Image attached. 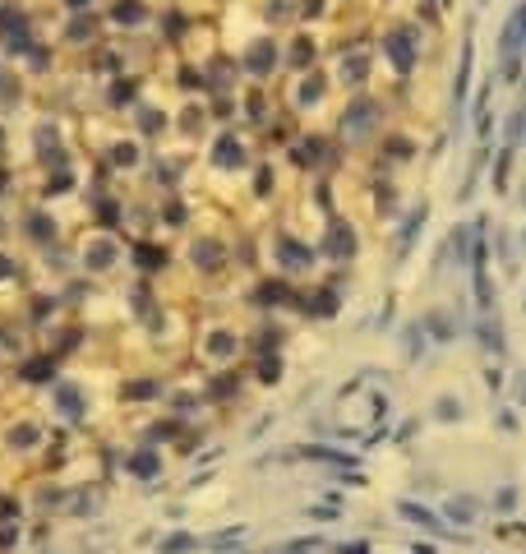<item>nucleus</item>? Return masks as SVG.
<instances>
[{
  "instance_id": "6",
  "label": "nucleus",
  "mask_w": 526,
  "mask_h": 554,
  "mask_svg": "<svg viewBox=\"0 0 526 554\" xmlns=\"http://www.w3.org/2000/svg\"><path fill=\"white\" fill-rule=\"evenodd\" d=\"M471 70H475V46H471V37H466L462 61H457V79H453V106L466 102V83H471Z\"/></svg>"
},
{
  "instance_id": "7",
  "label": "nucleus",
  "mask_w": 526,
  "mask_h": 554,
  "mask_svg": "<svg viewBox=\"0 0 526 554\" xmlns=\"http://www.w3.org/2000/svg\"><path fill=\"white\" fill-rule=\"evenodd\" d=\"M328 255H333V259H351V255H356V236H351V227H346V222H333V231H328Z\"/></svg>"
},
{
  "instance_id": "14",
  "label": "nucleus",
  "mask_w": 526,
  "mask_h": 554,
  "mask_svg": "<svg viewBox=\"0 0 526 554\" xmlns=\"http://www.w3.org/2000/svg\"><path fill=\"white\" fill-rule=\"evenodd\" d=\"M494 508H499V513H512V508H517V490H512V485H503V490L494 494Z\"/></svg>"
},
{
  "instance_id": "17",
  "label": "nucleus",
  "mask_w": 526,
  "mask_h": 554,
  "mask_svg": "<svg viewBox=\"0 0 526 554\" xmlns=\"http://www.w3.org/2000/svg\"><path fill=\"white\" fill-rule=\"evenodd\" d=\"M319 93H324V79H309L305 93H300V102H319Z\"/></svg>"
},
{
  "instance_id": "4",
  "label": "nucleus",
  "mask_w": 526,
  "mask_h": 554,
  "mask_svg": "<svg viewBox=\"0 0 526 554\" xmlns=\"http://www.w3.org/2000/svg\"><path fill=\"white\" fill-rule=\"evenodd\" d=\"M374 120H378V106L369 102V97H360V102L346 111V125H342V130H346V139H365V134L374 130Z\"/></svg>"
},
{
  "instance_id": "11",
  "label": "nucleus",
  "mask_w": 526,
  "mask_h": 554,
  "mask_svg": "<svg viewBox=\"0 0 526 554\" xmlns=\"http://www.w3.org/2000/svg\"><path fill=\"white\" fill-rule=\"evenodd\" d=\"M462 402H457V397H438V402H434V421H443V425H457V421H462Z\"/></svg>"
},
{
  "instance_id": "3",
  "label": "nucleus",
  "mask_w": 526,
  "mask_h": 554,
  "mask_svg": "<svg viewBox=\"0 0 526 554\" xmlns=\"http://www.w3.org/2000/svg\"><path fill=\"white\" fill-rule=\"evenodd\" d=\"M471 337L480 342L485 356H508V337H503V328H499V314H475Z\"/></svg>"
},
{
  "instance_id": "18",
  "label": "nucleus",
  "mask_w": 526,
  "mask_h": 554,
  "mask_svg": "<svg viewBox=\"0 0 526 554\" xmlns=\"http://www.w3.org/2000/svg\"><path fill=\"white\" fill-rule=\"evenodd\" d=\"M346 79H365V56H360V61H346Z\"/></svg>"
},
{
  "instance_id": "2",
  "label": "nucleus",
  "mask_w": 526,
  "mask_h": 554,
  "mask_svg": "<svg viewBox=\"0 0 526 554\" xmlns=\"http://www.w3.org/2000/svg\"><path fill=\"white\" fill-rule=\"evenodd\" d=\"M397 518L416 522V527L434 531V536H448V540H466V536H457V531H453V522L434 518V508H425V503H416V499H402V503H397Z\"/></svg>"
},
{
  "instance_id": "19",
  "label": "nucleus",
  "mask_w": 526,
  "mask_h": 554,
  "mask_svg": "<svg viewBox=\"0 0 526 554\" xmlns=\"http://www.w3.org/2000/svg\"><path fill=\"white\" fill-rule=\"evenodd\" d=\"M499 430L512 434V430H517V416H512V411H499Z\"/></svg>"
},
{
  "instance_id": "15",
  "label": "nucleus",
  "mask_w": 526,
  "mask_h": 554,
  "mask_svg": "<svg viewBox=\"0 0 526 554\" xmlns=\"http://www.w3.org/2000/svg\"><path fill=\"white\" fill-rule=\"evenodd\" d=\"M499 259L508 264V277H512V268H517V250H512V236H499Z\"/></svg>"
},
{
  "instance_id": "1",
  "label": "nucleus",
  "mask_w": 526,
  "mask_h": 554,
  "mask_svg": "<svg viewBox=\"0 0 526 554\" xmlns=\"http://www.w3.org/2000/svg\"><path fill=\"white\" fill-rule=\"evenodd\" d=\"M383 51H388V61H393V70H397V74H411V65H416V28H411V24H402L397 33H388Z\"/></svg>"
},
{
  "instance_id": "10",
  "label": "nucleus",
  "mask_w": 526,
  "mask_h": 554,
  "mask_svg": "<svg viewBox=\"0 0 526 554\" xmlns=\"http://www.w3.org/2000/svg\"><path fill=\"white\" fill-rule=\"evenodd\" d=\"M421 222H425V203L406 217V227H402V245H397V255H411V245H416V236H421Z\"/></svg>"
},
{
  "instance_id": "8",
  "label": "nucleus",
  "mask_w": 526,
  "mask_h": 554,
  "mask_svg": "<svg viewBox=\"0 0 526 554\" xmlns=\"http://www.w3.org/2000/svg\"><path fill=\"white\" fill-rule=\"evenodd\" d=\"M425 333H430L434 342H453V337H457V324L448 319V309H430V319H425Z\"/></svg>"
},
{
  "instance_id": "9",
  "label": "nucleus",
  "mask_w": 526,
  "mask_h": 554,
  "mask_svg": "<svg viewBox=\"0 0 526 554\" xmlns=\"http://www.w3.org/2000/svg\"><path fill=\"white\" fill-rule=\"evenodd\" d=\"M425 337H430V333H425V324H406V328H402L406 361H421V356H425Z\"/></svg>"
},
{
  "instance_id": "16",
  "label": "nucleus",
  "mask_w": 526,
  "mask_h": 554,
  "mask_svg": "<svg viewBox=\"0 0 526 554\" xmlns=\"http://www.w3.org/2000/svg\"><path fill=\"white\" fill-rule=\"evenodd\" d=\"M499 74H503L508 83H512V79H522V56H508V61L499 65Z\"/></svg>"
},
{
  "instance_id": "13",
  "label": "nucleus",
  "mask_w": 526,
  "mask_h": 554,
  "mask_svg": "<svg viewBox=\"0 0 526 554\" xmlns=\"http://www.w3.org/2000/svg\"><path fill=\"white\" fill-rule=\"evenodd\" d=\"M282 264H291V268H305L309 264V255L300 245H291V240H282Z\"/></svg>"
},
{
  "instance_id": "5",
  "label": "nucleus",
  "mask_w": 526,
  "mask_h": 554,
  "mask_svg": "<svg viewBox=\"0 0 526 554\" xmlns=\"http://www.w3.org/2000/svg\"><path fill=\"white\" fill-rule=\"evenodd\" d=\"M443 518L453 522V527H471V522L480 518V503L466 499V494H453V499H443Z\"/></svg>"
},
{
  "instance_id": "12",
  "label": "nucleus",
  "mask_w": 526,
  "mask_h": 554,
  "mask_svg": "<svg viewBox=\"0 0 526 554\" xmlns=\"http://www.w3.org/2000/svg\"><path fill=\"white\" fill-rule=\"evenodd\" d=\"M508 176H512V148H503L494 158V190L499 194H508Z\"/></svg>"
}]
</instances>
